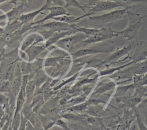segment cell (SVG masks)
<instances>
[{"instance_id":"6da1fadb","label":"cell","mask_w":147,"mask_h":130,"mask_svg":"<svg viewBox=\"0 0 147 130\" xmlns=\"http://www.w3.org/2000/svg\"><path fill=\"white\" fill-rule=\"evenodd\" d=\"M131 7L132 6H129V7H124L122 9H116V10L107 13L105 14H102V15L90 16V17H88L89 18L88 21H99L102 23H109V22H113V21H117V20L123 19L127 15H139L138 14H135V13L128 11Z\"/></svg>"},{"instance_id":"7a4b0ae2","label":"cell","mask_w":147,"mask_h":130,"mask_svg":"<svg viewBox=\"0 0 147 130\" xmlns=\"http://www.w3.org/2000/svg\"><path fill=\"white\" fill-rule=\"evenodd\" d=\"M117 37H120V31H114L110 28H100V30L96 34L88 37L81 43H83L84 45H89L94 43L102 42Z\"/></svg>"},{"instance_id":"3957f363","label":"cell","mask_w":147,"mask_h":130,"mask_svg":"<svg viewBox=\"0 0 147 130\" xmlns=\"http://www.w3.org/2000/svg\"><path fill=\"white\" fill-rule=\"evenodd\" d=\"M94 5V6L91 7V9L89 10V12L84 14V15L76 18L77 21H80V19L84 18L85 17H90V16L94 15L96 13L109 11V10H113L116 8L122 7L119 3H115L113 1H109V0H98V1H95V3Z\"/></svg>"},{"instance_id":"277c9868","label":"cell","mask_w":147,"mask_h":130,"mask_svg":"<svg viewBox=\"0 0 147 130\" xmlns=\"http://www.w3.org/2000/svg\"><path fill=\"white\" fill-rule=\"evenodd\" d=\"M74 25L75 24H69L61 21H52L47 23H42L40 24H36L32 26V28H45L52 32H61V31H74ZM76 33V32H75Z\"/></svg>"},{"instance_id":"5b68a950","label":"cell","mask_w":147,"mask_h":130,"mask_svg":"<svg viewBox=\"0 0 147 130\" xmlns=\"http://www.w3.org/2000/svg\"><path fill=\"white\" fill-rule=\"evenodd\" d=\"M146 17V15L141 16L137 21L133 22L132 24H130L124 30L120 31V37H124L128 40H132L135 39L143 24V20Z\"/></svg>"},{"instance_id":"8992f818","label":"cell","mask_w":147,"mask_h":130,"mask_svg":"<svg viewBox=\"0 0 147 130\" xmlns=\"http://www.w3.org/2000/svg\"><path fill=\"white\" fill-rule=\"evenodd\" d=\"M86 37H87V36L84 33L76 34L75 36L70 35V36L64 37L62 39H61L60 40H58L56 43V45L58 47L68 51H70L73 47V46L75 45L76 43L82 42L84 39H85Z\"/></svg>"},{"instance_id":"52a82bcc","label":"cell","mask_w":147,"mask_h":130,"mask_svg":"<svg viewBox=\"0 0 147 130\" xmlns=\"http://www.w3.org/2000/svg\"><path fill=\"white\" fill-rule=\"evenodd\" d=\"M47 10L50 11V14L48 15H47L44 18L41 19L39 21L34 22L32 24H31L32 25H36V24H40L42 23H44L46 21H47L50 19H53L54 18L56 17H59V16H63V15H71V14L69 13L65 9V8L64 6H56V5H53V6H49L48 8L47 9Z\"/></svg>"},{"instance_id":"ba28073f","label":"cell","mask_w":147,"mask_h":130,"mask_svg":"<svg viewBox=\"0 0 147 130\" xmlns=\"http://www.w3.org/2000/svg\"><path fill=\"white\" fill-rule=\"evenodd\" d=\"M44 41V37H42V35L38 33H30L28 35L26 38L23 40L21 45V51H24L26 49L32 46L36 45L37 43Z\"/></svg>"},{"instance_id":"9c48e42d","label":"cell","mask_w":147,"mask_h":130,"mask_svg":"<svg viewBox=\"0 0 147 130\" xmlns=\"http://www.w3.org/2000/svg\"><path fill=\"white\" fill-rule=\"evenodd\" d=\"M135 47V44H130V45H127L126 47H124L123 48L120 49L119 51H117L114 52L113 55H111L109 57L106 58L104 61H101V65L103 66V65H105V64L107 63H111L112 62H113V61H117V59H120V58L123 57L124 55H127L128 53H129L131 51L132 49H134Z\"/></svg>"},{"instance_id":"30bf717a","label":"cell","mask_w":147,"mask_h":130,"mask_svg":"<svg viewBox=\"0 0 147 130\" xmlns=\"http://www.w3.org/2000/svg\"><path fill=\"white\" fill-rule=\"evenodd\" d=\"M109 51H107V50H105V49L97 48V47L84 48L73 52L72 54V57L74 59H76V58H78L85 57V56H88V55H97V54H102V53H109Z\"/></svg>"},{"instance_id":"8fae6325","label":"cell","mask_w":147,"mask_h":130,"mask_svg":"<svg viewBox=\"0 0 147 130\" xmlns=\"http://www.w3.org/2000/svg\"><path fill=\"white\" fill-rule=\"evenodd\" d=\"M75 33L73 31H61V32H53V34L51 35V37L47 38V41H46L45 46L46 48H49L51 46H53L54 44H55L56 43L60 40L61 39H62L64 37H68V36H70L72 34Z\"/></svg>"},{"instance_id":"7c38bea8","label":"cell","mask_w":147,"mask_h":130,"mask_svg":"<svg viewBox=\"0 0 147 130\" xmlns=\"http://www.w3.org/2000/svg\"><path fill=\"white\" fill-rule=\"evenodd\" d=\"M28 7L27 4L24 3H21V5L13 7L10 11L6 13V15L7 17V20H8V24H10L13 21H15L18 20V18L20 16L24 14V9Z\"/></svg>"},{"instance_id":"4fadbf2b","label":"cell","mask_w":147,"mask_h":130,"mask_svg":"<svg viewBox=\"0 0 147 130\" xmlns=\"http://www.w3.org/2000/svg\"><path fill=\"white\" fill-rule=\"evenodd\" d=\"M45 46H32L26 49L24 52L28 55V62H32L36 58L39 57V55L42 54V52L46 50Z\"/></svg>"},{"instance_id":"5bb4252c","label":"cell","mask_w":147,"mask_h":130,"mask_svg":"<svg viewBox=\"0 0 147 130\" xmlns=\"http://www.w3.org/2000/svg\"><path fill=\"white\" fill-rule=\"evenodd\" d=\"M116 87V83L114 81H109L106 83H100L98 87L95 88V90L94 91L92 96H98L102 94L105 93L109 91L113 90V88Z\"/></svg>"},{"instance_id":"9a60e30c","label":"cell","mask_w":147,"mask_h":130,"mask_svg":"<svg viewBox=\"0 0 147 130\" xmlns=\"http://www.w3.org/2000/svg\"><path fill=\"white\" fill-rule=\"evenodd\" d=\"M42 11H44V10H43V9L41 7V8H39V9L35 10V11H32V12L28 13V14H22L18 18L17 21H20L21 24H28V23L32 22V21L35 19V18H36L39 14H42Z\"/></svg>"},{"instance_id":"2e32d148","label":"cell","mask_w":147,"mask_h":130,"mask_svg":"<svg viewBox=\"0 0 147 130\" xmlns=\"http://www.w3.org/2000/svg\"><path fill=\"white\" fill-rule=\"evenodd\" d=\"M48 80H51V78L47 76L44 71L42 70V69L38 70L36 72V77L34 79V81L36 83V88H39L42 85H43L46 81H47Z\"/></svg>"},{"instance_id":"e0dca14e","label":"cell","mask_w":147,"mask_h":130,"mask_svg":"<svg viewBox=\"0 0 147 130\" xmlns=\"http://www.w3.org/2000/svg\"><path fill=\"white\" fill-rule=\"evenodd\" d=\"M35 90H36V83L34 80L31 81H28L25 87V102L30 103Z\"/></svg>"},{"instance_id":"ac0fdd59","label":"cell","mask_w":147,"mask_h":130,"mask_svg":"<svg viewBox=\"0 0 147 130\" xmlns=\"http://www.w3.org/2000/svg\"><path fill=\"white\" fill-rule=\"evenodd\" d=\"M65 1V8H67V7H75V8H78V9H81L82 11L84 13V14H86L87 11H86V9L85 8L86 7H89V5L87 6V5H83L81 3L78 2L77 0H64Z\"/></svg>"},{"instance_id":"d6986e66","label":"cell","mask_w":147,"mask_h":130,"mask_svg":"<svg viewBox=\"0 0 147 130\" xmlns=\"http://www.w3.org/2000/svg\"><path fill=\"white\" fill-rule=\"evenodd\" d=\"M134 63H135V62L133 60L132 62H130L129 63L125 64V65L121 66L116 67V68H109V69H107V70L102 71L101 73H99L98 75L99 77H102V76H107V75H110V74H114L116 72H117V71H120V70H121L122 69H123V68H125V67L131 66L132 64H134Z\"/></svg>"},{"instance_id":"ffe728a7","label":"cell","mask_w":147,"mask_h":130,"mask_svg":"<svg viewBox=\"0 0 147 130\" xmlns=\"http://www.w3.org/2000/svg\"><path fill=\"white\" fill-rule=\"evenodd\" d=\"M90 1H98V0H90ZM109 1H113L115 3H119L120 6L122 7H129L131 6L132 4H135V3H146L147 0H109Z\"/></svg>"},{"instance_id":"44dd1931","label":"cell","mask_w":147,"mask_h":130,"mask_svg":"<svg viewBox=\"0 0 147 130\" xmlns=\"http://www.w3.org/2000/svg\"><path fill=\"white\" fill-rule=\"evenodd\" d=\"M61 58L60 57H50L47 58L43 63V66L44 67H52L56 66L58 63V62L61 60Z\"/></svg>"},{"instance_id":"7402d4cb","label":"cell","mask_w":147,"mask_h":130,"mask_svg":"<svg viewBox=\"0 0 147 130\" xmlns=\"http://www.w3.org/2000/svg\"><path fill=\"white\" fill-rule=\"evenodd\" d=\"M88 103H80L76 105V106H72L71 107H69L66 110L68 111H71V112H83L85 110L87 109V106H88Z\"/></svg>"},{"instance_id":"603a6c76","label":"cell","mask_w":147,"mask_h":130,"mask_svg":"<svg viewBox=\"0 0 147 130\" xmlns=\"http://www.w3.org/2000/svg\"><path fill=\"white\" fill-rule=\"evenodd\" d=\"M103 111V109H102V106H90L88 108V113L90 114L93 115V116H97V117H99V116H102V114Z\"/></svg>"},{"instance_id":"cb8c5ba5","label":"cell","mask_w":147,"mask_h":130,"mask_svg":"<svg viewBox=\"0 0 147 130\" xmlns=\"http://www.w3.org/2000/svg\"><path fill=\"white\" fill-rule=\"evenodd\" d=\"M11 85L9 81H2L0 82V92H10Z\"/></svg>"},{"instance_id":"d4e9b609","label":"cell","mask_w":147,"mask_h":130,"mask_svg":"<svg viewBox=\"0 0 147 130\" xmlns=\"http://www.w3.org/2000/svg\"><path fill=\"white\" fill-rule=\"evenodd\" d=\"M43 66V59H38L33 63H31V67L33 72H37L38 70H41Z\"/></svg>"},{"instance_id":"484cf974","label":"cell","mask_w":147,"mask_h":130,"mask_svg":"<svg viewBox=\"0 0 147 130\" xmlns=\"http://www.w3.org/2000/svg\"><path fill=\"white\" fill-rule=\"evenodd\" d=\"M21 69H22V74L23 75H28L32 71V67H31V63H27L26 62H24L21 66Z\"/></svg>"},{"instance_id":"4316f807","label":"cell","mask_w":147,"mask_h":130,"mask_svg":"<svg viewBox=\"0 0 147 130\" xmlns=\"http://www.w3.org/2000/svg\"><path fill=\"white\" fill-rule=\"evenodd\" d=\"M96 78H86L84 79V80H83V81H81L80 82H78L76 85L74 86L75 88H76V87H80V86H81V85H85V84H89V83H91V82H94V80H96Z\"/></svg>"},{"instance_id":"83f0119b","label":"cell","mask_w":147,"mask_h":130,"mask_svg":"<svg viewBox=\"0 0 147 130\" xmlns=\"http://www.w3.org/2000/svg\"><path fill=\"white\" fill-rule=\"evenodd\" d=\"M6 24H8L7 17H6V14H3L2 15H0V27H5L6 25Z\"/></svg>"},{"instance_id":"f1b7e54d","label":"cell","mask_w":147,"mask_h":130,"mask_svg":"<svg viewBox=\"0 0 147 130\" xmlns=\"http://www.w3.org/2000/svg\"><path fill=\"white\" fill-rule=\"evenodd\" d=\"M62 117L66 119H72V120H81L82 117L81 116H79V115H74L71 114H63Z\"/></svg>"},{"instance_id":"f546056e","label":"cell","mask_w":147,"mask_h":130,"mask_svg":"<svg viewBox=\"0 0 147 130\" xmlns=\"http://www.w3.org/2000/svg\"><path fill=\"white\" fill-rule=\"evenodd\" d=\"M54 3H55V0H46L45 4L42 6V8L43 9V10H47L49 6H53L54 5Z\"/></svg>"},{"instance_id":"4dcf8cb0","label":"cell","mask_w":147,"mask_h":130,"mask_svg":"<svg viewBox=\"0 0 147 130\" xmlns=\"http://www.w3.org/2000/svg\"><path fill=\"white\" fill-rule=\"evenodd\" d=\"M77 75H78V74L76 73V74H75V76H73V77H70V78L68 79V80H66V81L63 82V83H62V84H61L60 85H58L57 88H61V87H62V86H63V85H65L66 84H68V83H69V82H71V81H74V80L76 79V77H77Z\"/></svg>"},{"instance_id":"1f68e13d","label":"cell","mask_w":147,"mask_h":130,"mask_svg":"<svg viewBox=\"0 0 147 130\" xmlns=\"http://www.w3.org/2000/svg\"><path fill=\"white\" fill-rule=\"evenodd\" d=\"M18 2H21L22 3H24V4H28V1L27 0H10V2H9V4H16V3H18Z\"/></svg>"},{"instance_id":"d6a6232c","label":"cell","mask_w":147,"mask_h":130,"mask_svg":"<svg viewBox=\"0 0 147 130\" xmlns=\"http://www.w3.org/2000/svg\"><path fill=\"white\" fill-rule=\"evenodd\" d=\"M3 32H4V29H3V28L0 27V36H1L2 34H3Z\"/></svg>"},{"instance_id":"836d02e7","label":"cell","mask_w":147,"mask_h":130,"mask_svg":"<svg viewBox=\"0 0 147 130\" xmlns=\"http://www.w3.org/2000/svg\"><path fill=\"white\" fill-rule=\"evenodd\" d=\"M3 55L2 54H0V65H1V62H2V60H3Z\"/></svg>"},{"instance_id":"e575fe53","label":"cell","mask_w":147,"mask_h":130,"mask_svg":"<svg viewBox=\"0 0 147 130\" xmlns=\"http://www.w3.org/2000/svg\"><path fill=\"white\" fill-rule=\"evenodd\" d=\"M6 1H9V0H0V4L5 3V2H6Z\"/></svg>"},{"instance_id":"d590c367","label":"cell","mask_w":147,"mask_h":130,"mask_svg":"<svg viewBox=\"0 0 147 130\" xmlns=\"http://www.w3.org/2000/svg\"><path fill=\"white\" fill-rule=\"evenodd\" d=\"M0 75H1V70H0Z\"/></svg>"}]
</instances>
